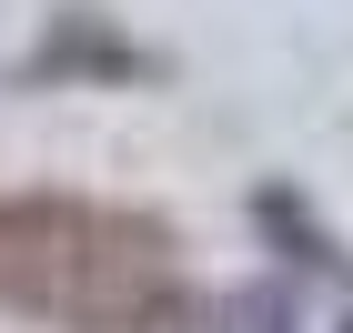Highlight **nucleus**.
Here are the masks:
<instances>
[{
    "label": "nucleus",
    "mask_w": 353,
    "mask_h": 333,
    "mask_svg": "<svg viewBox=\"0 0 353 333\" xmlns=\"http://www.w3.org/2000/svg\"><path fill=\"white\" fill-rule=\"evenodd\" d=\"M0 313L71 333H172L192 313L172 222L71 192H0Z\"/></svg>",
    "instance_id": "obj_1"
},
{
    "label": "nucleus",
    "mask_w": 353,
    "mask_h": 333,
    "mask_svg": "<svg viewBox=\"0 0 353 333\" xmlns=\"http://www.w3.org/2000/svg\"><path fill=\"white\" fill-rule=\"evenodd\" d=\"M162 71V51H141L132 30L111 21V10H51V30L21 51V71L10 81L21 91H121V81H152Z\"/></svg>",
    "instance_id": "obj_2"
},
{
    "label": "nucleus",
    "mask_w": 353,
    "mask_h": 333,
    "mask_svg": "<svg viewBox=\"0 0 353 333\" xmlns=\"http://www.w3.org/2000/svg\"><path fill=\"white\" fill-rule=\"evenodd\" d=\"M252 222H263V243H283V263H293V273L353 283V252L333 243L313 212H303V192H293V182H263V192H252Z\"/></svg>",
    "instance_id": "obj_3"
},
{
    "label": "nucleus",
    "mask_w": 353,
    "mask_h": 333,
    "mask_svg": "<svg viewBox=\"0 0 353 333\" xmlns=\"http://www.w3.org/2000/svg\"><path fill=\"white\" fill-rule=\"evenodd\" d=\"M303 313H293V293L283 283H252V293H232V303L212 313V333H293Z\"/></svg>",
    "instance_id": "obj_4"
},
{
    "label": "nucleus",
    "mask_w": 353,
    "mask_h": 333,
    "mask_svg": "<svg viewBox=\"0 0 353 333\" xmlns=\"http://www.w3.org/2000/svg\"><path fill=\"white\" fill-rule=\"evenodd\" d=\"M333 333H353V313H343V323H333Z\"/></svg>",
    "instance_id": "obj_5"
}]
</instances>
